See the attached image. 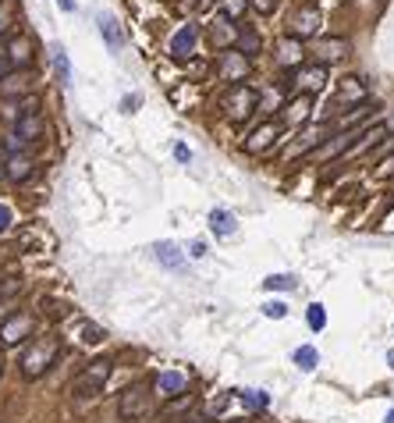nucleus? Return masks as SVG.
I'll list each match as a JSON object with an SVG mask.
<instances>
[{"mask_svg": "<svg viewBox=\"0 0 394 423\" xmlns=\"http://www.w3.org/2000/svg\"><path fill=\"white\" fill-rule=\"evenodd\" d=\"M157 409V395H153V380H135L132 388L121 391L118 398V416L121 423H142L150 419Z\"/></svg>", "mask_w": 394, "mask_h": 423, "instance_id": "obj_1", "label": "nucleus"}, {"mask_svg": "<svg viewBox=\"0 0 394 423\" xmlns=\"http://www.w3.org/2000/svg\"><path fill=\"white\" fill-rule=\"evenodd\" d=\"M220 111H224L227 121L245 125V121L259 111V93H256L252 86H245V82H235V86L224 89V96H220Z\"/></svg>", "mask_w": 394, "mask_h": 423, "instance_id": "obj_2", "label": "nucleus"}, {"mask_svg": "<svg viewBox=\"0 0 394 423\" xmlns=\"http://www.w3.org/2000/svg\"><path fill=\"white\" fill-rule=\"evenodd\" d=\"M57 352H61L57 338H50V334H43V338H29V345H26V352H22V373H26L29 380L43 377V373L57 363Z\"/></svg>", "mask_w": 394, "mask_h": 423, "instance_id": "obj_3", "label": "nucleus"}, {"mask_svg": "<svg viewBox=\"0 0 394 423\" xmlns=\"http://www.w3.org/2000/svg\"><path fill=\"white\" fill-rule=\"evenodd\" d=\"M107 377H111V363H107V359H93V363H89V366H82V373L72 380V398L89 402V398L103 395Z\"/></svg>", "mask_w": 394, "mask_h": 423, "instance_id": "obj_4", "label": "nucleus"}, {"mask_svg": "<svg viewBox=\"0 0 394 423\" xmlns=\"http://www.w3.org/2000/svg\"><path fill=\"white\" fill-rule=\"evenodd\" d=\"M320 26H323L320 8H316V4H302V8H295L291 18H288V36L298 40V43H305V40H313V36L320 33Z\"/></svg>", "mask_w": 394, "mask_h": 423, "instance_id": "obj_5", "label": "nucleus"}, {"mask_svg": "<svg viewBox=\"0 0 394 423\" xmlns=\"http://www.w3.org/2000/svg\"><path fill=\"white\" fill-rule=\"evenodd\" d=\"M33 331H36V320L29 313H11L0 324V345H22L33 338Z\"/></svg>", "mask_w": 394, "mask_h": 423, "instance_id": "obj_6", "label": "nucleus"}, {"mask_svg": "<svg viewBox=\"0 0 394 423\" xmlns=\"http://www.w3.org/2000/svg\"><path fill=\"white\" fill-rule=\"evenodd\" d=\"M217 79L220 82H245L249 79V57L238 54L235 47L220 50V57H217Z\"/></svg>", "mask_w": 394, "mask_h": 423, "instance_id": "obj_7", "label": "nucleus"}, {"mask_svg": "<svg viewBox=\"0 0 394 423\" xmlns=\"http://www.w3.org/2000/svg\"><path fill=\"white\" fill-rule=\"evenodd\" d=\"M295 82H298V89L305 93V96H313V93H320L323 86H327V64H302L298 72H295Z\"/></svg>", "mask_w": 394, "mask_h": 423, "instance_id": "obj_8", "label": "nucleus"}, {"mask_svg": "<svg viewBox=\"0 0 394 423\" xmlns=\"http://www.w3.org/2000/svg\"><path fill=\"white\" fill-rule=\"evenodd\" d=\"M196 43H199V26L185 22V26L171 36V57H174V61H185V57L196 50Z\"/></svg>", "mask_w": 394, "mask_h": 423, "instance_id": "obj_9", "label": "nucleus"}, {"mask_svg": "<svg viewBox=\"0 0 394 423\" xmlns=\"http://www.w3.org/2000/svg\"><path fill=\"white\" fill-rule=\"evenodd\" d=\"M8 61H11V72H29V64H33V36H15L8 47Z\"/></svg>", "mask_w": 394, "mask_h": 423, "instance_id": "obj_10", "label": "nucleus"}, {"mask_svg": "<svg viewBox=\"0 0 394 423\" xmlns=\"http://www.w3.org/2000/svg\"><path fill=\"white\" fill-rule=\"evenodd\" d=\"M277 135H281V121H266V125H259V128L245 139V150H249V153H266V150L277 142Z\"/></svg>", "mask_w": 394, "mask_h": 423, "instance_id": "obj_11", "label": "nucleus"}, {"mask_svg": "<svg viewBox=\"0 0 394 423\" xmlns=\"http://www.w3.org/2000/svg\"><path fill=\"white\" fill-rule=\"evenodd\" d=\"M355 139H359V132H355V128H348V132H341V135H334V139L320 142V146H316L313 153H316V157H323V160H334V157L348 153V150L355 146Z\"/></svg>", "mask_w": 394, "mask_h": 423, "instance_id": "obj_12", "label": "nucleus"}, {"mask_svg": "<svg viewBox=\"0 0 394 423\" xmlns=\"http://www.w3.org/2000/svg\"><path fill=\"white\" fill-rule=\"evenodd\" d=\"M235 36H238L235 22H231V18H227L224 11H217V18L210 22V40H213V47H220V50H231Z\"/></svg>", "mask_w": 394, "mask_h": 423, "instance_id": "obj_13", "label": "nucleus"}, {"mask_svg": "<svg viewBox=\"0 0 394 423\" xmlns=\"http://www.w3.org/2000/svg\"><path fill=\"white\" fill-rule=\"evenodd\" d=\"M153 391H157L160 398H174V395H185V391H188V380H185V373H178V370H164V373L153 380Z\"/></svg>", "mask_w": 394, "mask_h": 423, "instance_id": "obj_14", "label": "nucleus"}, {"mask_svg": "<svg viewBox=\"0 0 394 423\" xmlns=\"http://www.w3.org/2000/svg\"><path fill=\"white\" fill-rule=\"evenodd\" d=\"M33 86V72H11L4 82H0V93H4V100H22Z\"/></svg>", "mask_w": 394, "mask_h": 423, "instance_id": "obj_15", "label": "nucleus"}, {"mask_svg": "<svg viewBox=\"0 0 394 423\" xmlns=\"http://www.w3.org/2000/svg\"><path fill=\"white\" fill-rule=\"evenodd\" d=\"M11 132H15V135H18L26 146H33L36 139H43V132H47V121H43L40 114H29V118H22V121H18Z\"/></svg>", "mask_w": 394, "mask_h": 423, "instance_id": "obj_16", "label": "nucleus"}, {"mask_svg": "<svg viewBox=\"0 0 394 423\" xmlns=\"http://www.w3.org/2000/svg\"><path fill=\"white\" fill-rule=\"evenodd\" d=\"M36 174V164H33V157H26V153H15L8 164H4V178H11V181H29Z\"/></svg>", "mask_w": 394, "mask_h": 423, "instance_id": "obj_17", "label": "nucleus"}, {"mask_svg": "<svg viewBox=\"0 0 394 423\" xmlns=\"http://www.w3.org/2000/svg\"><path fill=\"white\" fill-rule=\"evenodd\" d=\"M153 256H157L164 267H171V271H181V267H185V253H181V246L171 242V239H167V242H157V246H153Z\"/></svg>", "mask_w": 394, "mask_h": 423, "instance_id": "obj_18", "label": "nucleus"}, {"mask_svg": "<svg viewBox=\"0 0 394 423\" xmlns=\"http://www.w3.org/2000/svg\"><path fill=\"white\" fill-rule=\"evenodd\" d=\"M277 64H284V68H302V43L291 40V36H284V40L277 43Z\"/></svg>", "mask_w": 394, "mask_h": 423, "instance_id": "obj_19", "label": "nucleus"}, {"mask_svg": "<svg viewBox=\"0 0 394 423\" xmlns=\"http://www.w3.org/2000/svg\"><path fill=\"white\" fill-rule=\"evenodd\" d=\"M348 40H341V36H334V40H323L320 47H316V54H320V64H327V61H344L348 57Z\"/></svg>", "mask_w": 394, "mask_h": 423, "instance_id": "obj_20", "label": "nucleus"}, {"mask_svg": "<svg viewBox=\"0 0 394 423\" xmlns=\"http://www.w3.org/2000/svg\"><path fill=\"white\" fill-rule=\"evenodd\" d=\"M210 232L220 235V239H227V235L238 232V221H235L231 210H213V214H210Z\"/></svg>", "mask_w": 394, "mask_h": 423, "instance_id": "obj_21", "label": "nucleus"}, {"mask_svg": "<svg viewBox=\"0 0 394 423\" xmlns=\"http://www.w3.org/2000/svg\"><path fill=\"white\" fill-rule=\"evenodd\" d=\"M235 50L238 54H245L249 61L263 50V40H259V33L256 29H238V36H235Z\"/></svg>", "mask_w": 394, "mask_h": 423, "instance_id": "obj_22", "label": "nucleus"}, {"mask_svg": "<svg viewBox=\"0 0 394 423\" xmlns=\"http://www.w3.org/2000/svg\"><path fill=\"white\" fill-rule=\"evenodd\" d=\"M323 139H327V128H316V132H305V135H298V142H295V146H291V150H288L284 157L291 160V157H302V153H313V150H316V146H320Z\"/></svg>", "mask_w": 394, "mask_h": 423, "instance_id": "obj_23", "label": "nucleus"}, {"mask_svg": "<svg viewBox=\"0 0 394 423\" xmlns=\"http://www.w3.org/2000/svg\"><path fill=\"white\" fill-rule=\"evenodd\" d=\"M238 398H242V405H245V409H252V412H263V409L270 405V395H266V391H259V388L238 391Z\"/></svg>", "mask_w": 394, "mask_h": 423, "instance_id": "obj_24", "label": "nucleus"}, {"mask_svg": "<svg viewBox=\"0 0 394 423\" xmlns=\"http://www.w3.org/2000/svg\"><path fill=\"white\" fill-rule=\"evenodd\" d=\"M50 57H54V72H57V79L68 86V82H72V68H68V54H64V47L54 43V47H50Z\"/></svg>", "mask_w": 394, "mask_h": 423, "instance_id": "obj_25", "label": "nucleus"}, {"mask_svg": "<svg viewBox=\"0 0 394 423\" xmlns=\"http://www.w3.org/2000/svg\"><path fill=\"white\" fill-rule=\"evenodd\" d=\"M100 33H103V40L114 47V50H121V43H125V36H121V29H118V18H100Z\"/></svg>", "mask_w": 394, "mask_h": 423, "instance_id": "obj_26", "label": "nucleus"}, {"mask_svg": "<svg viewBox=\"0 0 394 423\" xmlns=\"http://www.w3.org/2000/svg\"><path fill=\"white\" fill-rule=\"evenodd\" d=\"M295 363H298V370H316V363H320V352L313 349V345H298L295 349Z\"/></svg>", "mask_w": 394, "mask_h": 423, "instance_id": "obj_27", "label": "nucleus"}, {"mask_svg": "<svg viewBox=\"0 0 394 423\" xmlns=\"http://www.w3.org/2000/svg\"><path fill=\"white\" fill-rule=\"evenodd\" d=\"M305 114H309V96H302V100H291V103L284 107V121H291V125H295L298 118L305 121Z\"/></svg>", "mask_w": 394, "mask_h": 423, "instance_id": "obj_28", "label": "nucleus"}, {"mask_svg": "<svg viewBox=\"0 0 394 423\" xmlns=\"http://www.w3.org/2000/svg\"><path fill=\"white\" fill-rule=\"evenodd\" d=\"M383 135H387V125H373L369 132H362V135H359V139H362V142H359V153L373 150V146H376V142H380Z\"/></svg>", "mask_w": 394, "mask_h": 423, "instance_id": "obj_29", "label": "nucleus"}, {"mask_svg": "<svg viewBox=\"0 0 394 423\" xmlns=\"http://www.w3.org/2000/svg\"><path fill=\"white\" fill-rule=\"evenodd\" d=\"M263 288H266V292H291V288H295V278H291V274H270V278L263 281Z\"/></svg>", "mask_w": 394, "mask_h": 423, "instance_id": "obj_30", "label": "nucleus"}, {"mask_svg": "<svg viewBox=\"0 0 394 423\" xmlns=\"http://www.w3.org/2000/svg\"><path fill=\"white\" fill-rule=\"evenodd\" d=\"M305 320H309L313 331H323V327H327V310H323L320 303H313V306L305 310Z\"/></svg>", "mask_w": 394, "mask_h": 423, "instance_id": "obj_31", "label": "nucleus"}, {"mask_svg": "<svg viewBox=\"0 0 394 423\" xmlns=\"http://www.w3.org/2000/svg\"><path fill=\"white\" fill-rule=\"evenodd\" d=\"M245 4H249V0H224V15H227L231 22H238V18L245 15Z\"/></svg>", "mask_w": 394, "mask_h": 423, "instance_id": "obj_32", "label": "nucleus"}, {"mask_svg": "<svg viewBox=\"0 0 394 423\" xmlns=\"http://www.w3.org/2000/svg\"><path fill=\"white\" fill-rule=\"evenodd\" d=\"M15 292H22V281H18V278H0V303L11 299Z\"/></svg>", "mask_w": 394, "mask_h": 423, "instance_id": "obj_33", "label": "nucleus"}, {"mask_svg": "<svg viewBox=\"0 0 394 423\" xmlns=\"http://www.w3.org/2000/svg\"><path fill=\"white\" fill-rule=\"evenodd\" d=\"M263 317H270V320H284V317H288V306H284V303H266V306H263Z\"/></svg>", "mask_w": 394, "mask_h": 423, "instance_id": "obj_34", "label": "nucleus"}, {"mask_svg": "<svg viewBox=\"0 0 394 423\" xmlns=\"http://www.w3.org/2000/svg\"><path fill=\"white\" fill-rule=\"evenodd\" d=\"M11 225H15L11 206H8V203H0V235H4V232H11Z\"/></svg>", "mask_w": 394, "mask_h": 423, "instance_id": "obj_35", "label": "nucleus"}, {"mask_svg": "<svg viewBox=\"0 0 394 423\" xmlns=\"http://www.w3.org/2000/svg\"><path fill=\"white\" fill-rule=\"evenodd\" d=\"M82 334H86V338H82L86 345H100V342L107 338V334H103L100 327H93V324H86V327H82Z\"/></svg>", "mask_w": 394, "mask_h": 423, "instance_id": "obj_36", "label": "nucleus"}, {"mask_svg": "<svg viewBox=\"0 0 394 423\" xmlns=\"http://www.w3.org/2000/svg\"><path fill=\"white\" fill-rule=\"evenodd\" d=\"M252 8H256L259 15H274V8H277V0H252Z\"/></svg>", "mask_w": 394, "mask_h": 423, "instance_id": "obj_37", "label": "nucleus"}, {"mask_svg": "<svg viewBox=\"0 0 394 423\" xmlns=\"http://www.w3.org/2000/svg\"><path fill=\"white\" fill-rule=\"evenodd\" d=\"M8 75H11V61H8V50L0 47V82H4Z\"/></svg>", "mask_w": 394, "mask_h": 423, "instance_id": "obj_38", "label": "nucleus"}, {"mask_svg": "<svg viewBox=\"0 0 394 423\" xmlns=\"http://www.w3.org/2000/svg\"><path fill=\"white\" fill-rule=\"evenodd\" d=\"M8 29H11V11H8V8H0V40L8 36Z\"/></svg>", "mask_w": 394, "mask_h": 423, "instance_id": "obj_39", "label": "nucleus"}, {"mask_svg": "<svg viewBox=\"0 0 394 423\" xmlns=\"http://www.w3.org/2000/svg\"><path fill=\"white\" fill-rule=\"evenodd\" d=\"M174 157H178L181 164H185V160H192V153H188V146H185V142H178V146H174Z\"/></svg>", "mask_w": 394, "mask_h": 423, "instance_id": "obj_40", "label": "nucleus"}, {"mask_svg": "<svg viewBox=\"0 0 394 423\" xmlns=\"http://www.w3.org/2000/svg\"><path fill=\"white\" fill-rule=\"evenodd\" d=\"M380 174L387 178V174H394V153L390 157H383V164H380Z\"/></svg>", "mask_w": 394, "mask_h": 423, "instance_id": "obj_41", "label": "nucleus"}, {"mask_svg": "<svg viewBox=\"0 0 394 423\" xmlns=\"http://www.w3.org/2000/svg\"><path fill=\"white\" fill-rule=\"evenodd\" d=\"M139 103H142V96H125V103H121V107L132 114V107H139Z\"/></svg>", "mask_w": 394, "mask_h": 423, "instance_id": "obj_42", "label": "nucleus"}, {"mask_svg": "<svg viewBox=\"0 0 394 423\" xmlns=\"http://www.w3.org/2000/svg\"><path fill=\"white\" fill-rule=\"evenodd\" d=\"M192 256H196V260L206 256V242H192Z\"/></svg>", "mask_w": 394, "mask_h": 423, "instance_id": "obj_43", "label": "nucleus"}, {"mask_svg": "<svg viewBox=\"0 0 394 423\" xmlns=\"http://www.w3.org/2000/svg\"><path fill=\"white\" fill-rule=\"evenodd\" d=\"M57 8H61V11H72L75 4H72V0H57Z\"/></svg>", "mask_w": 394, "mask_h": 423, "instance_id": "obj_44", "label": "nucleus"}, {"mask_svg": "<svg viewBox=\"0 0 394 423\" xmlns=\"http://www.w3.org/2000/svg\"><path fill=\"white\" fill-rule=\"evenodd\" d=\"M383 423H394V409H390V412H387V416H383Z\"/></svg>", "mask_w": 394, "mask_h": 423, "instance_id": "obj_45", "label": "nucleus"}, {"mask_svg": "<svg viewBox=\"0 0 394 423\" xmlns=\"http://www.w3.org/2000/svg\"><path fill=\"white\" fill-rule=\"evenodd\" d=\"M0 373H4V352H0Z\"/></svg>", "mask_w": 394, "mask_h": 423, "instance_id": "obj_46", "label": "nucleus"}, {"mask_svg": "<svg viewBox=\"0 0 394 423\" xmlns=\"http://www.w3.org/2000/svg\"><path fill=\"white\" fill-rule=\"evenodd\" d=\"M387 363H390V366H394V352H387Z\"/></svg>", "mask_w": 394, "mask_h": 423, "instance_id": "obj_47", "label": "nucleus"}, {"mask_svg": "<svg viewBox=\"0 0 394 423\" xmlns=\"http://www.w3.org/2000/svg\"><path fill=\"white\" fill-rule=\"evenodd\" d=\"M0 178H4V164H0Z\"/></svg>", "mask_w": 394, "mask_h": 423, "instance_id": "obj_48", "label": "nucleus"}]
</instances>
